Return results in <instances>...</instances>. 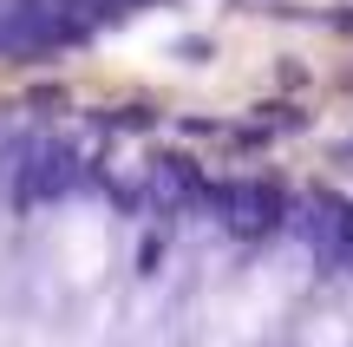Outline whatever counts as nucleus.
Returning a JSON list of instances; mask_svg holds the SVG:
<instances>
[{"instance_id": "1", "label": "nucleus", "mask_w": 353, "mask_h": 347, "mask_svg": "<svg viewBox=\"0 0 353 347\" xmlns=\"http://www.w3.org/2000/svg\"><path fill=\"white\" fill-rule=\"evenodd\" d=\"M79 7V0H0V33H20V26H39L52 13Z\"/></svg>"}]
</instances>
